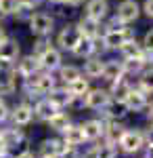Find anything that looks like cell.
Listing matches in <instances>:
<instances>
[{"instance_id":"obj_21","label":"cell","mask_w":153,"mask_h":158,"mask_svg":"<svg viewBox=\"0 0 153 158\" xmlns=\"http://www.w3.org/2000/svg\"><path fill=\"white\" fill-rule=\"evenodd\" d=\"M32 116H34V108H29L27 103H19L15 108V112H13V122L17 127H23V124H27L32 120Z\"/></svg>"},{"instance_id":"obj_23","label":"cell","mask_w":153,"mask_h":158,"mask_svg":"<svg viewBox=\"0 0 153 158\" xmlns=\"http://www.w3.org/2000/svg\"><path fill=\"white\" fill-rule=\"evenodd\" d=\"M63 141L67 143V146L76 148L80 146V143H84V133H82V127H67L65 131H63Z\"/></svg>"},{"instance_id":"obj_10","label":"cell","mask_w":153,"mask_h":158,"mask_svg":"<svg viewBox=\"0 0 153 158\" xmlns=\"http://www.w3.org/2000/svg\"><path fill=\"white\" fill-rule=\"evenodd\" d=\"M65 150H67V143H65V141L46 139V141L40 143V158H59Z\"/></svg>"},{"instance_id":"obj_12","label":"cell","mask_w":153,"mask_h":158,"mask_svg":"<svg viewBox=\"0 0 153 158\" xmlns=\"http://www.w3.org/2000/svg\"><path fill=\"white\" fill-rule=\"evenodd\" d=\"M76 25H78V30H80L82 36H86V38H101V21H94V19H90V17L84 15Z\"/></svg>"},{"instance_id":"obj_41","label":"cell","mask_w":153,"mask_h":158,"mask_svg":"<svg viewBox=\"0 0 153 158\" xmlns=\"http://www.w3.org/2000/svg\"><path fill=\"white\" fill-rule=\"evenodd\" d=\"M9 93H13L11 86H9V82H6V80H2V82H0V95H9Z\"/></svg>"},{"instance_id":"obj_42","label":"cell","mask_w":153,"mask_h":158,"mask_svg":"<svg viewBox=\"0 0 153 158\" xmlns=\"http://www.w3.org/2000/svg\"><path fill=\"white\" fill-rule=\"evenodd\" d=\"M82 158H99V156H96V148H94V150H90V152H86Z\"/></svg>"},{"instance_id":"obj_36","label":"cell","mask_w":153,"mask_h":158,"mask_svg":"<svg viewBox=\"0 0 153 158\" xmlns=\"http://www.w3.org/2000/svg\"><path fill=\"white\" fill-rule=\"evenodd\" d=\"M141 13H145L149 19H153V0H145V2H143Z\"/></svg>"},{"instance_id":"obj_44","label":"cell","mask_w":153,"mask_h":158,"mask_svg":"<svg viewBox=\"0 0 153 158\" xmlns=\"http://www.w3.org/2000/svg\"><path fill=\"white\" fill-rule=\"evenodd\" d=\"M17 158H34V154H32V152H21Z\"/></svg>"},{"instance_id":"obj_33","label":"cell","mask_w":153,"mask_h":158,"mask_svg":"<svg viewBox=\"0 0 153 158\" xmlns=\"http://www.w3.org/2000/svg\"><path fill=\"white\" fill-rule=\"evenodd\" d=\"M116 154H118V150L113 148V143H107V146L96 148V156L99 158H116Z\"/></svg>"},{"instance_id":"obj_17","label":"cell","mask_w":153,"mask_h":158,"mask_svg":"<svg viewBox=\"0 0 153 158\" xmlns=\"http://www.w3.org/2000/svg\"><path fill=\"white\" fill-rule=\"evenodd\" d=\"M46 95H48V101H50L57 110H63V108H67V106L71 103V93L67 91V89H57V86H55L53 91H48Z\"/></svg>"},{"instance_id":"obj_27","label":"cell","mask_w":153,"mask_h":158,"mask_svg":"<svg viewBox=\"0 0 153 158\" xmlns=\"http://www.w3.org/2000/svg\"><path fill=\"white\" fill-rule=\"evenodd\" d=\"M48 124H50V129H55V131H59V133H63L67 127H69V118H67V114H63V112H57L50 120H48Z\"/></svg>"},{"instance_id":"obj_18","label":"cell","mask_w":153,"mask_h":158,"mask_svg":"<svg viewBox=\"0 0 153 158\" xmlns=\"http://www.w3.org/2000/svg\"><path fill=\"white\" fill-rule=\"evenodd\" d=\"M118 51L122 53L124 59H139V57H141V51H143V44L136 38H128Z\"/></svg>"},{"instance_id":"obj_37","label":"cell","mask_w":153,"mask_h":158,"mask_svg":"<svg viewBox=\"0 0 153 158\" xmlns=\"http://www.w3.org/2000/svg\"><path fill=\"white\" fill-rule=\"evenodd\" d=\"M44 0H19V4H23L27 9H36V6H40Z\"/></svg>"},{"instance_id":"obj_31","label":"cell","mask_w":153,"mask_h":158,"mask_svg":"<svg viewBox=\"0 0 153 158\" xmlns=\"http://www.w3.org/2000/svg\"><path fill=\"white\" fill-rule=\"evenodd\" d=\"M19 6V0H0V15L9 17V15H15Z\"/></svg>"},{"instance_id":"obj_29","label":"cell","mask_w":153,"mask_h":158,"mask_svg":"<svg viewBox=\"0 0 153 158\" xmlns=\"http://www.w3.org/2000/svg\"><path fill=\"white\" fill-rule=\"evenodd\" d=\"M122 68H124V74H139L145 68V63L141 59H126L122 61Z\"/></svg>"},{"instance_id":"obj_14","label":"cell","mask_w":153,"mask_h":158,"mask_svg":"<svg viewBox=\"0 0 153 158\" xmlns=\"http://www.w3.org/2000/svg\"><path fill=\"white\" fill-rule=\"evenodd\" d=\"M145 106H147L145 91H139V89H130L128 97H126V101H124V108L130 110V112H141Z\"/></svg>"},{"instance_id":"obj_4","label":"cell","mask_w":153,"mask_h":158,"mask_svg":"<svg viewBox=\"0 0 153 158\" xmlns=\"http://www.w3.org/2000/svg\"><path fill=\"white\" fill-rule=\"evenodd\" d=\"M116 17L124 25L134 23L139 17H141V4L136 0H122L118 4V11H116Z\"/></svg>"},{"instance_id":"obj_1","label":"cell","mask_w":153,"mask_h":158,"mask_svg":"<svg viewBox=\"0 0 153 158\" xmlns=\"http://www.w3.org/2000/svg\"><path fill=\"white\" fill-rule=\"evenodd\" d=\"M128 38H134V32L130 30L128 25H124L120 30H105V34L101 36V44L107 51H118Z\"/></svg>"},{"instance_id":"obj_15","label":"cell","mask_w":153,"mask_h":158,"mask_svg":"<svg viewBox=\"0 0 153 158\" xmlns=\"http://www.w3.org/2000/svg\"><path fill=\"white\" fill-rule=\"evenodd\" d=\"M101 78H105L107 82H116V80H122V78H124V68H122V61H116V59L105 61Z\"/></svg>"},{"instance_id":"obj_19","label":"cell","mask_w":153,"mask_h":158,"mask_svg":"<svg viewBox=\"0 0 153 158\" xmlns=\"http://www.w3.org/2000/svg\"><path fill=\"white\" fill-rule=\"evenodd\" d=\"M82 133H84V139L94 141V139H99L101 135L105 133V124L101 120H88L82 124Z\"/></svg>"},{"instance_id":"obj_34","label":"cell","mask_w":153,"mask_h":158,"mask_svg":"<svg viewBox=\"0 0 153 158\" xmlns=\"http://www.w3.org/2000/svg\"><path fill=\"white\" fill-rule=\"evenodd\" d=\"M13 72V61H6L0 57V76H9Z\"/></svg>"},{"instance_id":"obj_43","label":"cell","mask_w":153,"mask_h":158,"mask_svg":"<svg viewBox=\"0 0 153 158\" xmlns=\"http://www.w3.org/2000/svg\"><path fill=\"white\" fill-rule=\"evenodd\" d=\"M147 143H149V146H153V129H149V131H147Z\"/></svg>"},{"instance_id":"obj_38","label":"cell","mask_w":153,"mask_h":158,"mask_svg":"<svg viewBox=\"0 0 153 158\" xmlns=\"http://www.w3.org/2000/svg\"><path fill=\"white\" fill-rule=\"evenodd\" d=\"M9 118V108H6V103L0 99V122H4Z\"/></svg>"},{"instance_id":"obj_13","label":"cell","mask_w":153,"mask_h":158,"mask_svg":"<svg viewBox=\"0 0 153 158\" xmlns=\"http://www.w3.org/2000/svg\"><path fill=\"white\" fill-rule=\"evenodd\" d=\"M19 53H21V49H19V42L15 40V38H4L2 42H0V57L6 61H17V57H19Z\"/></svg>"},{"instance_id":"obj_9","label":"cell","mask_w":153,"mask_h":158,"mask_svg":"<svg viewBox=\"0 0 153 158\" xmlns=\"http://www.w3.org/2000/svg\"><path fill=\"white\" fill-rule=\"evenodd\" d=\"M101 49L99 47V38H86V36H82L80 38V42L73 47V55L76 57H80V59H88V57H92L96 51Z\"/></svg>"},{"instance_id":"obj_35","label":"cell","mask_w":153,"mask_h":158,"mask_svg":"<svg viewBox=\"0 0 153 158\" xmlns=\"http://www.w3.org/2000/svg\"><path fill=\"white\" fill-rule=\"evenodd\" d=\"M143 49H147V51H153V27L145 34V38H143Z\"/></svg>"},{"instance_id":"obj_16","label":"cell","mask_w":153,"mask_h":158,"mask_svg":"<svg viewBox=\"0 0 153 158\" xmlns=\"http://www.w3.org/2000/svg\"><path fill=\"white\" fill-rule=\"evenodd\" d=\"M103 65H105V61L101 59L99 55H92V57H88V59L84 61V70L82 74L90 80V78H101V74H103Z\"/></svg>"},{"instance_id":"obj_39","label":"cell","mask_w":153,"mask_h":158,"mask_svg":"<svg viewBox=\"0 0 153 158\" xmlns=\"http://www.w3.org/2000/svg\"><path fill=\"white\" fill-rule=\"evenodd\" d=\"M59 158H80V156H78V152H76L71 146H67V150H65V152H63Z\"/></svg>"},{"instance_id":"obj_11","label":"cell","mask_w":153,"mask_h":158,"mask_svg":"<svg viewBox=\"0 0 153 158\" xmlns=\"http://www.w3.org/2000/svg\"><path fill=\"white\" fill-rule=\"evenodd\" d=\"M42 70L40 68V59H38V55H25V57H21V59L17 61V72L21 74V76H34V74H38Z\"/></svg>"},{"instance_id":"obj_28","label":"cell","mask_w":153,"mask_h":158,"mask_svg":"<svg viewBox=\"0 0 153 158\" xmlns=\"http://www.w3.org/2000/svg\"><path fill=\"white\" fill-rule=\"evenodd\" d=\"M21 139H23V135L19 133V131H6V133L0 135V141H2V143H4L6 148L17 146V143H19Z\"/></svg>"},{"instance_id":"obj_22","label":"cell","mask_w":153,"mask_h":158,"mask_svg":"<svg viewBox=\"0 0 153 158\" xmlns=\"http://www.w3.org/2000/svg\"><path fill=\"white\" fill-rule=\"evenodd\" d=\"M111 85H113V86H111V93H109V97L113 99L116 103H124L132 86H130L128 82H124V80H116V82H111Z\"/></svg>"},{"instance_id":"obj_2","label":"cell","mask_w":153,"mask_h":158,"mask_svg":"<svg viewBox=\"0 0 153 158\" xmlns=\"http://www.w3.org/2000/svg\"><path fill=\"white\" fill-rule=\"evenodd\" d=\"M29 30L36 36H44V34H53L55 30V17L48 13H32V17L27 19Z\"/></svg>"},{"instance_id":"obj_26","label":"cell","mask_w":153,"mask_h":158,"mask_svg":"<svg viewBox=\"0 0 153 158\" xmlns=\"http://www.w3.org/2000/svg\"><path fill=\"white\" fill-rule=\"evenodd\" d=\"M59 76H61V80H63L65 85H69L71 80H76V78L82 76V70L76 68V65H61L59 68Z\"/></svg>"},{"instance_id":"obj_7","label":"cell","mask_w":153,"mask_h":158,"mask_svg":"<svg viewBox=\"0 0 153 158\" xmlns=\"http://www.w3.org/2000/svg\"><path fill=\"white\" fill-rule=\"evenodd\" d=\"M38 59H40V68L42 70H46V72H55V70H59L61 65V51L55 49V47H48L44 53H40L38 55Z\"/></svg>"},{"instance_id":"obj_6","label":"cell","mask_w":153,"mask_h":158,"mask_svg":"<svg viewBox=\"0 0 153 158\" xmlns=\"http://www.w3.org/2000/svg\"><path fill=\"white\" fill-rule=\"evenodd\" d=\"M84 15L94 21H105L109 17V2L107 0H86Z\"/></svg>"},{"instance_id":"obj_8","label":"cell","mask_w":153,"mask_h":158,"mask_svg":"<svg viewBox=\"0 0 153 158\" xmlns=\"http://www.w3.org/2000/svg\"><path fill=\"white\" fill-rule=\"evenodd\" d=\"M118 143L122 146V152L124 154H134L143 146V133L141 131H126Z\"/></svg>"},{"instance_id":"obj_30","label":"cell","mask_w":153,"mask_h":158,"mask_svg":"<svg viewBox=\"0 0 153 158\" xmlns=\"http://www.w3.org/2000/svg\"><path fill=\"white\" fill-rule=\"evenodd\" d=\"M141 91H145V93H153V68L151 70H145V72L141 74Z\"/></svg>"},{"instance_id":"obj_32","label":"cell","mask_w":153,"mask_h":158,"mask_svg":"<svg viewBox=\"0 0 153 158\" xmlns=\"http://www.w3.org/2000/svg\"><path fill=\"white\" fill-rule=\"evenodd\" d=\"M50 36H53V34L38 36V40H36V44H34V55H40V53H44V51L50 47Z\"/></svg>"},{"instance_id":"obj_48","label":"cell","mask_w":153,"mask_h":158,"mask_svg":"<svg viewBox=\"0 0 153 158\" xmlns=\"http://www.w3.org/2000/svg\"><path fill=\"white\" fill-rule=\"evenodd\" d=\"M149 118H151V120H153V103H151V106H149Z\"/></svg>"},{"instance_id":"obj_40","label":"cell","mask_w":153,"mask_h":158,"mask_svg":"<svg viewBox=\"0 0 153 158\" xmlns=\"http://www.w3.org/2000/svg\"><path fill=\"white\" fill-rule=\"evenodd\" d=\"M86 0H63V4H67V6H71V9H78V6H82Z\"/></svg>"},{"instance_id":"obj_45","label":"cell","mask_w":153,"mask_h":158,"mask_svg":"<svg viewBox=\"0 0 153 158\" xmlns=\"http://www.w3.org/2000/svg\"><path fill=\"white\" fill-rule=\"evenodd\" d=\"M145 158H153V146L147 148V152H145Z\"/></svg>"},{"instance_id":"obj_47","label":"cell","mask_w":153,"mask_h":158,"mask_svg":"<svg viewBox=\"0 0 153 158\" xmlns=\"http://www.w3.org/2000/svg\"><path fill=\"white\" fill-rule=\"evenodd\" d=\"M46 2H50V4H63V0H46Z\"/></svg>"},{"instance_id":"obj_46","label":"cell","mask_w":153,"mask_h":158,"mask_svg":"<svg viewBox=\"0 0 153 158\" xmlns=\"http://www.w3.org/2000/svg\"><path fill=\"white\" fill-rule=\"evenodd\" d=\"M4 38H6V32H4V27H0V42H2Z\"/></svg>"},{"instance_id":"obj_20","label":"cell","mask_w":153,"mask_h":158,"mask_svg":"<svg viewBox=\"0 0 153 158\" xmlns=\"http://www.w3.org/2000/svg\"><path fill=\"white\" fill-rule=\"evenodd\" d=\"M57 112H59V110L55 108V106H53L48 99H44V101H38V103H36V108H34L36 118H38V120H44V122H48L53 116H55V114H57Z\"/></svg>"},{"instance_id":"obj_5","label":"cell","mask_w":153,"mask_h":158,"mask_svg":"<svg viewBox=\"0 0 153 158\" xmlns=\"http://www.w3.org/2000/svg\"><path fill=\"white\" fill-rule=\"evenodd\" d=\"M111 103V97L105 89H92L84 95V106L90 110H105Z\"/></svg>"},{"instance_id":"obj_3","label":"cell","mask_w":153,"mask_h":158,"mask_svg":"<svg viewBox=\"0 0 153 158\" xmlns=\"http://www.w3.org/2000/svg\"><path fill=\"white\" fill-rule=\"evenodd\" d=\"M80 38H82V34H80V30H78V25L76 23H67L61 27L59 36H57V44H59V51H73V47L80 42Z\"/></svg>"},{"instance_id":"obj_24","label":"cell","mask_w":153,"mask_h":158,"mask_svg":"<svg viewBox=\"0 0 153 158\" xmlns=\"http://www.w3.org/2000/svg\"><path fill=\"white\" fill-rule=\"evenodd\" d=\"M65 89H67V91L71 93V97H84V95L90 91V86H88V78L80 76V78L71 80V82L65 86Z\"/></svg>"},{"instance_id":"obj_25","label":"cell","mask_w":153,"mask_h":158,"mask_svg":"<svg viewBox=\"0 0 153 158\" xmlns=\"http://www.w3.org/2000/svg\"><path fill=\"white\" fill-rule=\"evenodd\" d=\"M124 133H126V127H122V124H118V122H111V124L105 129L107 143H118Z\"/></svg>"}]
</instances>
